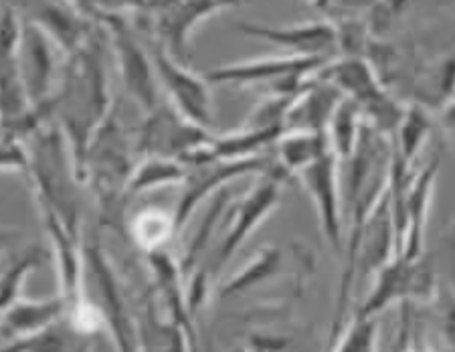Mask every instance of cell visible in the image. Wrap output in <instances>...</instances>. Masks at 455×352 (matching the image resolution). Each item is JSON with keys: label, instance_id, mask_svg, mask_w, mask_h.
<instances>
[{"label": "cell", "instance_id": "6da1fadb", "mask_svg": "<svg viewBox=\"0 0 455 352\" xmlns=\"http://www.w3.org/2000/svg\"><path fill=\"white\" fill-rule=\"evenodd\" d=\"M109 49L108 31L100 23L92 39L68 57L63 79L51 100L53 124L68 138L84 185L87 150L116 106L109 84Z\"/></svg>", "mask_w": 455, "mask_h": 352}, {"label": "cell", "instance_id": "7a4b0ae2", "mask_svg": "<svg viewBox=\"0 0 455 352\" xmlns=\"http://www.w3.org/2000/svg\"><path fill=\"white\" fill-rule=\"evenodd\" d=\"M31 166L27 179L31 180L36 209L53 211L73 233L82 235V187L76 158L68 138L57 124H47L28 138Z\"/></svg>", "mask_w": 455, "mask_h": 352}, {"label": "cell", "instance_id": "3957f363", "mask_svg": "<svg viewBox=\"0 0 455 352\" xmlns=\"http://www.w3.org/2000/svg\"><path fill=\"white\" fill-rule=\"evenodd\" d=\"M315 76L334 84L347 100H350L371 126L391 136L405 116L407 106L393 98L380 84L372 65L361 55H348L330 61L315 71Z\"/></svg>", "mask_w": 455, "mask_h": 352}, {"label": "cell", "instance_id": "277c9868", "mask_svg": "<svg viewBox=\"0 0 455 352\" xmlns=\"http://www.w3.org/2000/svg\"><path fill=\"white\" fill-rule=\"evenodd\" d=\"M134 154V142L124 130L120 112L114 106L112 114H109L104 126L98 130L90 150H87L84 174L85 182H90L98 193L106 212H109V209L122 199H126L130 174L136 166L132 160Z\"/></svg>", "mask_w": 455, "mask_h": 352}, {"label": "cell", "instance_id": "5b68a950", "mask_svg": "<svg viewBox=\"0 0 455 352\" xmlns=\"http://www.w3.org/2000/svg\"><path fill=\"white\" fill-rule=\"evenodd\" d=\"M285 179H288V174L283 172L255 176V182L249 187L247 193L239 201L229 204L221 244L215 249L209 266H204L211 280H217L219 274L227 268V263L241 252L245 241L280 207Z\"/></svg>", "mask_w": 455, "mask_h": 352}, {"label": "cell", "instance_id": "8992f818", "mask_svg": "<svg viewBox=\"0 0 455 352\" xmlns=\"http://www.w3.org/2000/svg\"><path fill=\"white\" fill-rule=\"evenodd\" d=\"M98 20L108 31L114 63L128 95L144 114L156 109L164 100L148 43L140 39V31L130 25L126 14H104Z\"/></svg>", "mask_w": 455, "mask_h": 352}, {"label": "cell", "instance_id": "52a82bcc", "mask_svg": "<svg viewBox=\"0 0 455 352\" xmlns=\"http://www.w3.org/2000/svg\"><path fill=\"white\" fill-rule=\"evenodd\" d=\"M269 172H283V168L277 163V158H269L266 154L253 158H239V160H223V158H204L188 164L187 179L182 182V190L179 203L174 207V221L176 229H185V225L195 215V211L209 203L219 190L227 188V185L239 179H255V176L269 174ZM290 176V174H288Z\"/></svg>", "mask_w": 455, "mask_h": 352}, {"label": "cell", "instance_id": "ba28073f", "mask_svg": "<svg viewBox=\"0 0 455 352\" xmlns=\"http://www.w3.org/2000/svg\"><path fill=\"white\" fill-rule=\"evenodd\" d=\"M84 300L98 312L109 336H112L116 348H140V344H138L140 336L136 334V324L132 320L130 308L116 277L112 261L95 245L85 247Z\"/></svg>", "mask_w": 455, "mask_h": 352}, {"label": "cell", "instance_id": "9c48e42d", "mask_svg": "<svg viewBox=\"0 0 455 352\" xmlns=\"http://www.w3.org/2000/svg\"><path fill=\"white\" fill-rule=\"evenodd\" d=\"M328 59L275 55L221 65L207 73L211 84L253 87L266 95L298 93L315 71L324 68Z\"/></svg>", "mask_w": 455, "mask_h": 352}, {"label": "cell", "instance_id": "30bf717a", "mask_svg": "<svg viewBox=\"0 0 455 352\" xmlns=\"http://www.w3.org/2000/svg\"><path fill=\"white\" fill-rule=\"evenodd\" d=\"M241 4V0H154L148 12L138 14L148 20L146 31L156 45L180 63L190 61V41L212 14Z\"/></svg>", "mask_w": 455, "mask_h": 352}, {"label": "cell", "instance_id": "8fae6325", "mask_svg": "<svg viewBox=\"0 0 455 352\" xmlns=\"http://www.w3.org/2000/svg\"><path fill=\"white\" fill-rule=\"evenodd\" d=\"M215 132L182 116L171 101H163L146 114L138 126L134 148L138 156H164L185 163L195 152L207 148Z\"/></svg>", "mask_w": 455, "mask_h": 352}, {"label": "cell", "instance_id": "7c38bea8", "mask_svg": "<svg viewBox=\"0 0 455 352\" xmlns=\"http://www.w3.org/2000/svg\"><path fill=\"white\" fill-rule=\"evenodd\" d=\"M14 57L31 106H51L63 79L68 55L39 25L28 20L23 25Z\"/></svg>", "mask_w": 455, "mask_h": 352}, {"label": "cell", "instance_id": "4fadbf2b", "mask_svg": "<svg viewBox=\"0 0 455 352\" xmlns=\"http://www.w3.org/2000/svg\"><path fill=\"white\" fill-rule=\"evenodd\" d=\"M342 160L334 152L315 160L296 174L306 195L310 196L318 217L322 239L336 255L344 252V195H342Z\"/></svg>", "mask_w": 455, "mask_h": 352}, {"label": "cell", "instance_id": "5bb4252c", "mask_svg": "<svg viewBox=\"0 0 455 352\" xmlns=\"http://www.w3.org/2000/svg\"><path fill=\"white\" fill-rule=\"evenodd\" d=\"M148 47L166 101H171L188 120L211 130L215 124V114H212V93L207 76H196L187 63H180L179 59L168 55L152 39L148 41Z\"/></svg>", "mask_w": 455, "mask_h": 352}, {"label": "cell", "instance_id": "9a60e30c", "mask_svg": "<svg viewBox=\"0 0 455 352\" xmlns=\"http://www.w3.org/2000/svg\"><path fill=\"white\" fill-rule=\"evenodd\" d=\"M421 260H409L407 255L395 253L372 276V288L356 312L363 316H377L391 304H403L407 300L411 302L413 298L429 302L437 284L431 280L429 271L423 269Z\"/></svg>", "mask_w": 455, "mask_h": 352}, {"label": "cell", "instance_id": "2e32d148", "mask_svg": "<svg viewBox=\"0 0 455 352\" xmlns=\"http://www.w3.org/2000/svg\"><path fill=\"white\" fill-rule=\"evenodd\" d=\"M235 28L241 35L253 36L275 45L283 55L296 57H322L334 59L336 49L340 47V33L332 20H312L288 27H269L255 23H237Z\"/></svg>", "mask_w": 455, "mask_h": 352}, {"label": "cell", "instance_id": "e0dca14e", "mask_svg": "<svg viewBox=\"0 0 455 352\" xmlns=\"http://www.w3.org/2000/svg\"><path fill=\"white\" fill-rule=\"evenodd\" d=\"M31 20L39 25L68 57L82 49L100 27L98 19L77 9L69 0H45L33 11Z\"/></svg>", "mask_w": 455, "mask_h": 352}, {"label": "cell", "instance_id": "ac0fdd59", "mask_svg": "<svg viewBox=\"0 0 455 352\" xmlns=\"http://www.w3.org/2000/svg\"><path fill=\"white\" fill-rule=\"evenodd\" d=\"M68 314L69 304L61 293L43 300H28L20 296L9 306H3V344L55 326Z\"/></svg>", "mask_w": 455, "mask_h": 352}, {"label": "cell", "instance_id": "d6986e66", "mask_svg": "<svg viewBox=\"0 0 455 352\" xmlns=\"http://www.w3.org/2000/svg\"><path fill=\"white\" fill-rule=\"evenodd\" d=\"M342 100L344 95L339 87L314 73L293 100L285 130L328 132L330 120Z\"/></svg>", "mask_w": 455, "mask_h": 352}, {"label": "cell", "instance_id": "ffe728a7", "mask_svg": "<svg viewBox=\"0 0 455 352\" xmlns=\"http://www.w3.org/2000/svg\"><path fill=\"white\" fill-rule=\"evenodd\" d=\"M148 255V268L152 271L154 285L163 298V304L166 306L168 316H171V324L179 326L182 332H187L193 339V326H190V314L187 288L182 282H187L185 274H182L180 261L168 252V249H160V252L146 253Z\"/></svg>", "mask_w": 455, "mask_h": 352}, {"label": "cell", "instance_id": "44dd1931", "mask_svg": "<svg viewBox=\"0 0 455 352\" xmlns=\"http://www.w3.org/2000/svg\"><path fill=\"white\" fill-rule=\"evenodd\" d=\"M275 158L290 176H296L315 160L334 152L330 146L328 132L314 130H285L275 142Z\"/></svg>", "mask_w": 455, "mask_h": 352}, {"label": "cell", "instance_id": "7402d4cb", "mask_svg": "<svg viewBox=\"0 0 455 352\" xmlns=\"http://www.w3.org/2000/svg\"><path fill=\"white\" fill-rule=\"evenodd\" d=\"M188 166L176 158H164V156H140L134 171L130 174L128 187H126V199H136L152 190H158L163 187L182 185L187 179Z\"/></svg>", "mask_w": 455, "mask_h": 352}, {"label": "cell", "instance_id": "603a6c76", "mask_svg": "<svg viewBox=\"0 0 455 352\" xmlns=\"http://www.w3.org/2000/svg\"><path fill=\"white\" fill-rule=\"evenodd\" d=\"M283 261V249L277 245H266L259 249L237 274L229 277V280L217 290L219 298L229 300L235 296H241V293L251 292L257 285L274 280V277L282 274Z\"/></svg>", "mask_w": 455, "mask_h": 352}, {"label": "cell", "instance_id": "cb8c5ba5", "mask_svg": "<svg viewBox=\"0 0 455 352\" xmlns=\"http://www.w3.org/2000/svg\"><path fill=\"white\" fill-rule=\"evenodd\" d=\"M431 134V117L427 109L419 104H413L405 109V116L399 128L393 134V158L395 163L407 166L413 171V164L419 158L425 142Z\"/></svg>", "mask_w": 455, "mask_h": 352}, {"label": "cell", "instance_id": "d4e9b609", "mask_svg": "<svg viewBox=\"0 0 455 352\" xmlns=\"http://www.w3.org/2000/svg\"><path fill=\"white\" fill-rule=\"evenodd\" d=\"M209 204H211L209 211L204 212V217L201 219L199 227H196L193 237L188 239L185 252H182L180 260H179L185 277L193 276L195 271L199 269L201 258L209 252L212 235H215L217 227L221 225L223 219L227 217V209H229V204H231V193L227 188L219 190V193L209 201Z\"/></svg>", "mask_w": 455, "mask_h": 352}, {"label": "cell", "instance_id": "484cf974", "mask_svg": "<svg viewBox=\"0 0 455 352\" xmlns=\"http://www.w3.org/2000/svg\"><path fill=\"white\" fill-rule=\"evenodd\" d=\"M179 235L174 221V211L148 207L136 212L130 221V237L146 253L166 249L168 244Z\"/></svg>", "mask_w": 455, "mask_h": 352}, {"label": "cell", "instance_id": "4316f807", "mask_svg": "<svg viewBox=\"0 0 455 352\" xmlns=\"http://www.w3.org/2000/svg\"><path fill=\"white\" fill-rule=\"evenodd\" d=\"M364 126V117L355 104L350 100L344 98L340 101V106L336 108V112L330 120L328 126V138H330V146L336 156H339L342 163L348 160L355 152L358 138H361V132Z\"/></svg>", "mask_w": 455, "mask_h": 352}, {"label": "cell", "instance_id": "83f0119b", "mask_svg": "<svg viewBox=\"0 0 455 352\" xmlns=\"http://www.w3.org/2000/svg\"><path fill=\"white\" fill-rule=\"evenodd\" d=\"M380 326L377 316H363L355 314V318L348 324H344L339 336L332 340L334 350L342 352H372L379 348Z\"/></svg>", "mask_w": 455, "mask_h": 352}, {"label": "cell", "instance_id": "f1b7e54d", "mask_svg": "<svg viewBox=\"0 0 455 352\" xmlns=\"http://www.w3.org/2000/svg\"><path fill=\"white\" fill-rule=\"evenodd\" d=\"M47 253L41 247H27L6 266L3 274V306H9L23 296V288L28 276L41 266Z\"/></svg>", "mask_w": 455, "mask_h": 352}, {"label": "cell", "instance_id": "f546056e", "mask_svg": "<svg viewBox=\"0 0 455 352\" xmlns=\"http://www.w3.org/2000/svg\"><path fill=\"white\" fill-rule=\"evenodd\" d=\"M433 306V318L437 324V334L445 348L455 350V285L437 284L429 300Z\"/></svg>", "mask_w": 455, "mask_h": 352}, {"label": "cell", "instance_id": "4dcf8cb0", "mask_svg": "<svg viewBox=\"0 0 455 352\" xmlns=\"http://www.w3.org/2000/svg\"><path fill=\"white\" fill-rule=\"evenodd\" d=\"M69 348V339L65 336L61 330L55 326L41 330V332L25 336V339L11 340L3 344V350H20V352H33V350H43V352H57V350H68Z\"/></svg>", "mask_w": 455, "mask_h": 352}, {"label": "cell", "instance_id": "1f68e13d", "mask_svg": "<svg viewBox=\"0 0 455 352\" xmlns=\"http://www.w3.org/2000/svg\"><path fill=\"white\" fill-rule=\"evenodd\" d=\"M312 3L328 17L352 19L369 11L377 0H312Z\"/></svg>", "mask_w": 455, "mask_h": 352}, {"label": "cell", "instance_id": "d6a6232c", "mask_svg": "<svg viewBox=\"0 0 455 352\" xmlns=\"http://www.w3.org/2000/svg\"><path fill=\"white\" fill-rule=\"evenodd\" d=\"M154 0H93L95 19L104 17V14H144L150 11Z\"/></svg>", "mask_w": 455, "mask_h": 352}, {"label": "cell", "instance_id": "836d02e7", "mask_svg": "<svg viewBox=\"0 0 455 352\" xmlns=\"http://www.w3.org/2000/svg\"><path fill=\"white\" fill-rule=\"evenodd\" d=\"M249 348L253 350H283L288 348V339L275 334H251L249 336Z\"/></svg>", "mask_w": 455, "mask_h": 352}, {"label": "cell", "instance_id": "e575fe53", "mask_svg": "<svg viewBox=\"0 0 455 352\" xmlns=\"http://www.w3.org/2000/svg\"><path fill=\"white\" fill-rule=\"evenodd\" d=\"M443 120H445V124H447V128H450V130L453 132V136H455V100L451 101L450 108L445 109Z\"/></svg>", "mask_w": 455, "mask_h": 352}, {"label": "cell", "instance_id": "d590c367", "mask_svg": "<svg viewBox=\"0 0 455 352\" xmlns=\"http://www.w3.org/2000/svg\"><path fill=\"white\" fill-rule=\"evenodd\" d=\"M69 3L76 4L77 9H82L84 12L92 14V17H95V12H93V0H69Z\"/></svg>", "mask_w": 455, "mask_h": 352}, {"label": "cell", "instance_id": "8d00e7d4", "mask_svg": "<svg viewBox=\"0 0 455 352\" xmlns=\"http://www.w3.org/2000/svg\"><path fill=\"white\" fill-rule=\"evenodd\" d=\"M450 252H451V255H453V260H455V223L450 227Z\"/></svg>", "mask_w": 455, "mask_h": 352}]
</instances>
